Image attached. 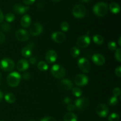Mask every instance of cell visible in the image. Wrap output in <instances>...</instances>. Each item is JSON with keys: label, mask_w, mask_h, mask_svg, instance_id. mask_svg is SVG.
<instances>
[{"label": "cell", "mask_w": 121, "mask_h": 121, "mask_svg": "<svg viewBox=\"0 0 121 121\" xmlns=\"http://www.w3.org/2000/svg\"><path fill=\"white\" fill-rule=\"evenodd\" d=\"M93 11L96 16L99 17L105 16L108 11V4L104 2H100L96 4L93 8Z\"/></svg>", "instance_id": "6da1fadb"}, {"label": "cell", "mask_w": 121, "mask_h": 121, "mask_svg": "<svg viewBox=\"0 0 121 121\" xmlns=\"http://www.w3.org/2000/svg\"><path fill=\"white\" fill-rule=\"evenodd\" d=\"M21 75L18 72H12L7 76V83L11 87H15L19 85L21 81Z\"/></svg>", "instance_id": "7a4b0ae2"}, {"label": "cell", "mask_w": 121, "mask_h": 121, "mask_svg": "<svg viewBox=\"0 0 121 121\" xmlns=\"http://www.w3.org/2000/svg\"><path fill=\"white\" fill-rule=\"evenodd\" d=\"M51 74L56 79H61L66 74V70L62 66L56 64L50 69Z\"/></svg>", "instance_id": "3957f363"}, {"label": "cell", "mask_w": 121, "mask_h": 121, "mask_svg": "<svg viewBox=\"0 0 121 121\" xmlns=\"http://www.w3.org/2000/svg\"><path fill=\"white\" fill-rule=\"evenodd\" d=\"M15 67V64L12 59L4 58L0 61V68L5 72H11Z\"/></svg>", "instance_id": "277c9868"}, {"label": "cell", "mask_w": 121, "mask_h": 121, "mask_svg": "<svg viewBox=\"0 0 121 121\" xmlns=\"http://www.w3.org/2000/svg\"><path fill=\"white\" fill-rule=\"evenodd\" d=\"M73 15L76 18H82L86 14V9L83 5H76L72 9Z\"/></svg>", "instance_id": "5b68a950"}, {"label": "cell", "mask_w": 121, "mask_h": 121, "mask_svg": "<svg viewBox=\"0 0 121 121\" xmlns=\"http://www.w3.org/2000/svg\"><path fill=\"white\" fill-rule=\"evenodd\" d=\"M78 65L80 70L83 73H87L91 71V64H90L88 60L86 58H80L78 61Z\"/></svg>", "instance_id": "8992f818"}, {"label": "cell", "mask_w": 121, "mask_h": 121, "mask_svg": "<svg viewBox=\"0 0 121 121\" xmlns=\"http://www.w3.org/2000/svg\"><path fill=\"white\" fill-rule=\"evenodd\" d=\"M89 105V100L88 98L83 97V98H79L76 100L74 106L78 110L83 111L87 108Z\"/></svg>", "instance_id": "52a82bcc"}, {"label": "cell", "mask_w": 121, "mask_h": 121, "mask_svg": "<svg viewBox=\"0 0 121 121\" xmlns=\"http://www.w3.org/2000/svg\"><path fill=\"white\" fill-rule=\"evenodd\" d=\"M91 43V39L87 35H83L79 37L76 41L77 46L80 48H85L88 47Z\"/></svg>", "instance_id": "ba28073f"}, {"label": "cell", "mask_w": 121, "mask_h": 121, "mask_svg": "<svg viewBox=\"0 0 121 121\" xmlns=\"http://www.w3.org/2000/svg\"><path fill=\"white\" fill-rule=\"evenodd\" d=\"M74 83L79 86H85L88 83L89 78L86 75L83 74H77L74 79Z\"/></svg>", "instance_id": "9c48e42d"}, {"label": "cell", "mask_w": 121, "mask_h": 121, "mask_svg": "<svg viewBox=\"0 0 121 121\" xmlns=\"http://www.w3.org/2000/svg\"><path fill=\"white\" fill-rule=\"evenodd\" d=\"M96 113L99 117L106 118L109 113L108 107L104 104H99L96 108Z\"/></svg>", "instance_id": "30bf717a"}, {"label": "cell", "mask_w": 121, "mask_h": 121, "mask_svg": "<svg viewBox=\"0 0 121 121\" xmlns=\"http://www.w3.org/2000/svg\"><path fill=\"white\" fill-rule=\"evenodd\" d=\"M15 37L18 41L24 42L29 39L30 34L26 30L20 29L15 32Z\"/></svg>", "instance_id": "8fae6325"}, {"label": "cell", "mask_w": 121, "mask_h": 121, "mask_svg": "<svg viewBox=\"0 0 121 121\" xmlns=\"http://www.w3.org/2000/svg\"><path fill=\"white\" fill-rule=\"evenodd\" d=\"M43 31V27L39 22H35L31 26L30 28V33L33 36L40 35Z\"/></svg>", "instance_id": "7c38bea8"}, {"label": "cell", "mask_w": 121, "mask_h": 121, "mask_svg": "<svg viewBox=\"0 0 121 121\" xmlns=\"http://www.w3.org/2000/svg\"><path fill=\"white\" fill-rule=\"evenodd\" d=\"M45 58L48 63H53L57 59V54L54 50H49L46 53Z\"/></svg>", "instance_id": "4fadbf2b"}, {"label": "cell", "mask_w": 121, "mask_h": 121, "mask_svg": "<svg viewBox=\"0 0 121 121\" xmlns=\"http://www.w3.org/2000/svg\"><path fill=\"white\" fill-rule=\"evenodd\" d=\"M52 39L57 43H61L65 40L66 35L61 31H56L52 34Z\"/></svg>", "instance_id": "5bb4252c"}, {"label": "cell", "mask_w": 121, "mask_h": 121, "mask_svg": "<svg viewBox=\"0 0 121 121\" xmlns=\"http://www.w3.org/2000/svg\"><path fill=\"white\" fill-rule=\"evenodd\" d=\"M92 61L95 65L98 66H102L105 63V58L102 54L99 53H95L92 56Z\"/></svg>", "instance_id": "9a60e30c"}, {"label": "cell", "mask_w": 121, "mask_h": 121, "mask_svg": "<svg viewBox=\"0 0 121 121\" xmlns=\"http://www.w3.org/2000/svg\"><path fill=\"white\" fill-rule=\"evenodd\" d=\"M59 86L62 89L65 91H69L73 88V83L70 79H64L60 82Z\"/></svg>", "instance_id": "2e32d148"}, {"label": "cell", "mask_w": 121, "mask_h": 121, "mask_svg": "<svg viewBox=\"0 0 121 121\" xmlns=\"http://www.w3.org/2000/svg\"><path fill=\"white\" fill-rule=\"evenodd\" d=\"M30 7L28 6H25L21 4H17L14 5L13 7L14 11L18 14H23L26 13L27 11L29 10Z\"/></svg>", "instance_id": "e0dca14e"}, {"label": "cell", "mask_w": 121, "mask_h": 121, "mask_svg": "<svg viewBox=\"0 0 121 121\" xmlns=\"http://www.w3.org/2000/svg\"><path fill=\"white\" fill-rule=\"evenodd\" d=\"M29 67V63L26 59H20L17 63V69L20 72H24Z\"/></svg>", "instance_id": "ac0fdd59"}, {"label": "cell", "mask_w": 121, "mask_h": 121, "mask_svg": "<svg viewBox=\"0 0 121 121\" xmlns=\"http://www.w3.org/2000/svg\"><path fill=\"white\" fill-rule=\"evenodd\" d=\"M33 46L32 44H30L27 46H26L21 50V54L24 57H30L32 55Z\"/></svg>", "instance_id": "d6986e66"}, {"label": "cell", "mask_w": 121, "mask_h": 121, "mask_svg": "<svg viewBox=\"0 0 121 121\" xmlns=\"http://www.w3.org/2000/svg\"><path fill=\"white\" fill-rule=\"evenodd\" d=\"M21 25L24 28H27L30 26L31 23V19L30 16L29 15H24L22 17L21 20Z\"/></svg>", "instance_id": "ffe728a7"}, {"label": "cell", "mask_w": 121, "mask_h": 121, "mask_svg": "<svg viewBox=\"0 0 121 121\" xmlns=\"http://www.w3.org/2000/svg\"><path fill=\"white\" fill-rule=\"evenodd\" d=\"M109 9L111 13H112L113 14H117L120 12L121 8L118 4L116 3L115 2H112L109 5Z\"/></svg>", "instance_id": "44dd1931"}, {"label": "cell", "mask_w": 121, "mask_h": 121, "mask_svg": "<svg viewBox=\"0 0 121 121\" xmlns=\"http://www.w3.org/2000/svg\"><path fill=\"white\" fill-rule=\"evenodd\" d=\"M78 117L74 113L69 112L66 113L63 117L64 121H78Z\"/></svg>", "instance_id": "7402d4cb"}, {"label": "cell", "mask_w": 121, "mask_h": 121, "mask_svg": "<svg viewBox=\"0 0 121 121\" xmlns=\"http://www.w3.org/2000/svg\"><path fill=\"white\" fill-rule=\"evenodd\" d=\"M5 100L8 104H13L16 100V98L13 93H8L5 96Z\"/></svg>", "instance_id": "603a6c76"}, {"label": "cell", "mask_w": 121, "mask_h": 121, "mask_svg": "<svg viewBox=\"0 0 121 121\" xmlns=\"http://www.w3.org/2000/svg\"><path fill=\"white\" fill-rule=\"evenodd\" d=\"M93 41L96 44L101 45L104 43V39L102 35H99V34H95L93 37Z\"/></svg>", "instance_id": "cb8c5ba5"}, {"label": "cell", "mask_w": 121, "mask_h": 121, "mask_svg": "<svg viewBox=\"0 0 121 121\" xmlns=\"http://www.w3.org/2000/svg\"><path fill=\"white\" fill-rule=\"evenodd\" d=\"M37 67L41 72H45L47 71L48 69V66L47 64L45 61H41L37 64Z\"/></svg>", "instance_id": "d4e9b609"}, {"label": "cell", "mask_w": 121, "mask_h": 121, "mask_svg": "<svg viewBox=\"0 0 121 121\" xmlns=\"http://www.w3.org/2000/svg\"><path fill=\"white\" fill-rule=\"evenodd\" d=\"M0 29H1L2 31L8 33V32L10 31V30H11V26L9 23H7V22L2 23V24L0 26Z\"/></svg>", "instance_id": "484cf974"}, {"label": "cell", "mask_w": 121, "mask_h": 121, "mask_svg": "<svg viewBox=\"0 0 121 121\" xmlns=\"http://www.w3.org/2000/svg\"><path fill=\"white\" fill-rule=\"evenodd\" d=\"M70 54L74 58H76L80 55V49L78 47H73L70 50Z\"/></svg>", "instance_id": "4316f807"}, {"label": "cell", "mask_w": 121, "mask_h": 121, "mask_svg": "<svg viewBox=\"0 0 121 121\" xmlns=\"http://www.w3.org/2000/svg\"><path fill=\"white\" fill-rule=\"evenodd\" d=\"M72 89V93L74 96L79 98L82 95V91L81 89L78 87H74Z\"/></svg>", "instance_id": "83f0119b"}, {"label": "cell", "mask_w": 121, "mask_h": 121, "mask_svg": "<svg viewBox=\"0 0 121 121\" xmlns=\"http://www.w3.org/2000/svg\"><path fill=\"white\" fill-rule=\"evenodd\" d=\"M5 20L7 21V22H11L15 20V17L14 14L9 13H8V14H6L5 17Z\"/></svg>", "instance_id": "f1b7e54d"}, {"label": "cell", "mask_w": 121, "mask_h": 121, "mask_svg": "<svg viewBox=\"0 0 121 121\" xmlns=\"http://www.w3.org/2000/svg\"><path fill=\"white\" fill-rule=\"evenodd\" d=\"M119 115L117 113H112L108 117L109 121H119Z\"/></svg>", "instance_id": "f546056e"}, {"label": "cell", "mask_w": 121, "mask_h": 121, "mask_svg": "<svg viewBox=\"0 0 121 121\" xmlns=\"http://www.w3.org/2000/svg\"><path fill=\"white\" fill-rule=\"evenodd\" d=\"M60 28L64 32H67L69 30V24L66 21H63L60 24Z\"/></svg>", "instance_id": "4dcf8cb0"}, {"label": "cell", "mask_w": 121, "mask_h": 121, "mask_svg": "<svg viewBox=\"0 0 121 121\" xmlns=\"http://www.w3.org/2000/svg\"><path fill=\"white\" fill-rule=\"evenodd\" d=\"M108 47L109 49L112 51L116 50L118 48L117 43L113 41H111L108 43Z\"/></svg>", "instance_id": "1f68e13d"}, {"label": "cell", "mask_w": 121, "mask_h": 121, "mask_svg": "<svg viewBox=\"0 0 121 121\" xmlns=\"http://www.w3.org/2000/svg\"><path fill=\"white\" fill-rule=\"evenodd\" d=\"M118 102V98H117V97H115V96L111 97L108 102L109 105H111V106H115V105H117Z\"/></svg>", "instance_id": "d6a6232c"}, {"label": "cell", "mask_w": 121, "mask_h": 121, "mask_svg": "<svg viewBox=\"0 0 121 121\" xmlns=\"http://www.w3.org/2000/svg\"><path fill=\"white\" fill-rule=\"evenodd\" d=\"M115 53V59L117 61L119 62L121 61V48H117L116 50Z\"/></svg>", "instance_id": "836d02e7"}, {"label": "cell", "mask_w": 121, "mask_h": 121, "mask_svg": "<svg viewBox=\"0 0 121 121\" xmlns=\"http://www.w3.org/2000/svg\"><path fill=\"white\" fill-rule=\"evenodd\" d=\"M112 93H113V96L118 97L119 96H120L121 93L120 88H119V87H115V88L113 90V91H112Z\"/></svg>", "instance_id": "e575fe53"}, {"label": "cell", "mask_w": 121, "mask_h": 121, "mask_svg": "<svg viewBox=\"0 0 121 121\" xmlns=\"http://www.w3.org/2000/svg\"><path fill=\"white\" fill-rule=\"evenodd\" d=\"M115 73L118 77L121 76V66H118L115 70Z\"/></svg>", "instance_id": "d590c367"}, {"label": "cell", "mask_w": 121, "mask_h": 121, "mask_svg": "<svg viewBox=\"0 0 121 121\" xmlns=\"http://www.w3.org/2000/svg\"><path fill=\"white\" fill-rule=\"evenodd\" d=\"M40 121H56L55 118L52 117H46L40 120Z\"/></svg>", "instance_id": "8d00e7d4"}, {"label": "cell", "mask_w": 121, "mask_h": 121, "mask_svg": "<svg viewBox=\"0 0 121 121\" xmlns=\"http://www.w3.org/2000/svg\"><path fill=\"white\" fill-rule=\"evenodd\" d=\"M5 41V36L2 32L0 31V44H2Z\"/></svg>", "instance_id": "74e56055"}, {"label": "cell", "mask_w": 121, "mask_h": 121, "mask_svg": "<svg viewBox=\"0 0 121 121\" xmlns=\"http://www.w3.org/2000/svg\"><path fill=\"white\" fill-rule=\"evenodd\" d=\"M76 109L75 106L74 105H73V104H69L67 106V111H69V112H72V111H74Z\"/></svg>", "instance_id": "f35d334b"}, {"label": "cell", "mask_w": 121, "mask_h": 121, "mask_svg": "<svg viewBox=\"0 0 121 121\" xmlns=\"http://www.w3.org/2000/svg\"><path fill=\"white\" fill-rule=\"evenodd\" d=\"M22 77L24 80H28V79H30L31 74L30 73H28V72H26V73H23Z\"/></svg>", "instance_id": "ab89813d"}, {"label": "cell", "mask_w": 121, "mask_h": 121, "mask_svg": "<svg viewBox=\"0 0 121 121\" xmlns=\"http://www.w3.org/2000/svg\"><path fill=\"white\" fill-rule=\"evenodd\" d=\"M35 0H23V2L26 5H31L35 2Z\"/></svg>", "instance_id": "60d3db41"}, {"label": "cell", "mask_w": 121, "mask_h": 121, "mask_svg": "<svg viewBox=\"0 0 121 121\" xmlns=\"http://www.w3.org/2000/svg\"><path fill=\"white\" fill-rule=\"evenodd\" d=\"M63 101L65 104H67V105H69V104H70L72 100H71V99L69 98V97L67 96V97H65V98H64Z\"/></svg>", "instance_id": "b9f144b4"}, {"label": "cell", "mask_w": 121, "mask_h": 121, "mask_svg": "<svg viewBox=\"0 0 121 121\" xmlns=\"http://www.w3.org/2000/svg\"><path fill=\"white\" fill-rule=\"evenodd\" d=\"M4 18V16L3 13H2V11L1 10V9H0V23L2 22Z\"/></svg>", "instance_id": "7bdbcfd3"}, {"label": "cell", "mask_w": 121, "mask_h": 121, "mask_svg": "<svg viewBox=\"0 0 121 121\" xmlns=\"http://www.w3.org/2000/svg\"><path fill=\"white\" fill-rule=\"evenodd\" d=\"M37 62V60L35 57H31L30 59V63L32 65H34Z\"/></svg>", "instance_id": "ee69618b"}, {"label": "cell", "mask_w": 121, "mask_h": 121, "mask_svg": "<svg viewBox=\"0 0 121 121\" xmlns=\"http://www.w3.org/2000/svg\"><path fill=\"white\" fill-rule=\"evenodd\" d=\"M44 6V3L43 2V1H39L37 4V7L39 8H43V7Z\"/></svg>", "instance_id": "f6af8a7d"}, {"label": "cell", "mask_w": 121, "mask_h": 121, "mask_svg": "<svg viewBox=\"0 0 121 121\" xmlns=\"http://www.w3.org/2000/svg\"><path fill=\"white\" fill-rule=\"evenodd\" d=\"M2 98H3V93L0 91V102L2 101Z\"/></svg>", "instance_id": "bcb514c9"}, {"label": "cell", "mask_w": 121, "mask_h": 121, "mask_svg": "<svg viewBox=\"0 0 121 121\" xmlns=\"http://www.w3.org/2000/svg\"><path fill=\"white\" fill-rule=\"evenodd\" d=\"M79 1H80V2H89L91 0H79Z\"/></svg>", "instance_id": "7dc6e473"}, {"label": "cell", "mask_w": 121, "mask_h": 121, "mask_svg": "<svg viewBox=\"0 0 121 121\" xmlns=\"http://www.w3.org/2000/svg\"><path fill=\"white\" fill-rule=\"evenodd\" d=\"M121 37H119V40H118V44H119V46H121Z\"/></svg>", "instance_id": "c3c4849f"}, {"label": "cell", "mask_w": 121, "mask_h": 121, "mask_svg": "<svg viewBox=\"0 0 121 121\" xmlns=\"http://www.w3.org/2000/svg\"><path fill=\"white\" fill-rule=\"evenodd\" d=\"M1 80H2V74H1V72H0V85L1 83Z\"/></svg>", "instance_id": "681fc988"}, {"label": "cell", "mask_w": 121, "mask_h": 121, "mask_svg": "<svg viewBox=\"0 0 121 121\" xmlns=\"http://www.w3.org/2000/svg\"><path fill=\"white\" fill-rule=\"evenodd\" d=\"M52 1L54 2H58L61 1V0H52Z\"/></svg>", "instance_id": "f907efd6"}, {"label": "cell", "mask_w": 121, "mask_h": 121, "mask_svg": "<svg viewBox=\"0 0 121 121\" xmlns=\"http://www.w3.org/2000/svg\"><path fill=\"white\" fill-rule=\"evenodd\" d=\"M35 121V120H33H33H30V121Z\"/></svg>", "instance_id": "816d5d0a"}, {"label": "cell", "mask_w": 121, "mask_h": 121, "mask_svg": "<svg viewBox=\"0 0 121 121\" xmlns=\"http://www.w3.org/2000/svg\"></svg>", "instance_id": "f5cc1de1"}]
</instances>
